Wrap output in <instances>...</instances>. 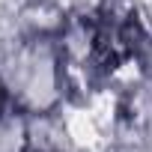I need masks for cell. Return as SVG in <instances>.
Masks as SVG:
<instances>
[{"label": "cell", "mask_w": 152, "mask_h": 152, "mask_svg": "<svg viewBox=\"0 0 152 152\" xmlns=\"http://www.w3.org/2000/svg\"><path fill=\"white\" fill-rule=\"evenodd\" d=\"M0 107H3V90H0Z\"/></svg>", "instance_id": "1"}]
</instances>
